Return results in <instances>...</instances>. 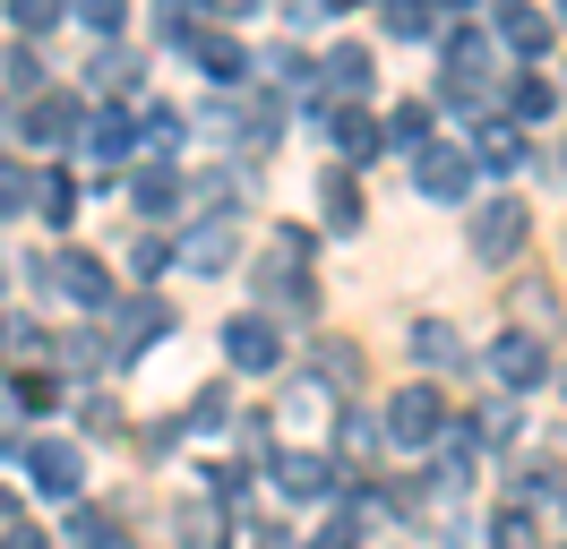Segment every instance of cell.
I'll return each instance as SVG.
<instances>
[{
  "instance_id": "cell-1",
  "label": "cell",
  "mask_w": 567,
  "mask_h": 549,
  "mask_svg": "<svg viewBox=\"0 0 567 549\" xmlns=\"http://www.w3.org/2000/svg\"><path fill=\"white\" fill-rule=\"evenodd\" d=\"M413 189H422L430 206H464L473 198V155L447 146V137H430L422 155H413Z\"/></svg>"
},
{
  "instance_id": "cell-2",
  "label": "cell",
  "mask_w": 567,
  "mask_h": 549,
  "mask_svg": "<svg viewBox=\"0 0 567 549\" xmlns=\"http://www.w3.org/2000/svg\"><path fill=\"white\" fill-rule=\"evenodd\" d=\"M224 361H233V370H276L284 361V327L276 318H267V309H241V318H224Z\"/></svg>"
},
{
  "instance_id": "cell-3",
  "label": "cell",
  "mask_w": 567,
  "mask_h": 549,
  "mask_svg": "<svg viewBox=\"0 0 567 549\" xmlns=\"http://www.w3.org/2000/svg\"><path fill=\"white\" fill-rule=\"evenodd\" d=\"M379 438H395V446H439L447 438V404L430 395V386H404L388 404V421H379Z\"/></svg>"
},
{
  "instance_id": "cell-4",
  "label": "cell",
  "mask_w": 567,
  "mask_h": 549,
  "mask_svg": "<svg viewBox=\"0 0 567 549\" xmlns=\"http://www.w3.org/2000/svg\"><path fill=\"white\" fill-rule=\"evenodd\" d=\"M27 455V480H35L43 498H70L78 507V480H86V455H78L70 438H35V446H18Z\"/></svg>"
},
{
  "instance_id": "cell-5",
  "label": "cell",
  "mask_w": 567,
  "mask_h": 549,
  "mask_svg": "<svg viewBox=\"0 0 567 549\" xmlns=\"http://www.w3.org/2000/svg\"><path fill=\"white\" fill-rule=\"evenodd\" d=\"M525 232H533V215L516 198H491V206H473V258H516L525 249Z\"/></svg>"
},
{
  "instance_id": "cell-6",
  "label": "cell",
  "mask_w": 567,
  "mask_h": 549,
  "mask_svg": "<svg viewBox=\"0 0 567 549\" xmlns=\"http://www.w3.org/2000/svg\"><path fill=\"white\" fill-rule=\"evenodd\" d=\"M491 377L507 386V395H525V386H542V377H550V352H542V335H525V327H507V335L491 343Z\"/></svg>"
},
{
  "instance_id": "cell-7",
  "label": "cell",
  "mask_w": 567,
  "mask_h": 549,
  "mask_svg": "<svg viewBox=\"0 0 567 549\" xmlns=\"http://www.w3.org/2000/svg\"><path fill=\"white\" fill-rule=\"evenodd\" d=\"M43 283H52V292H70L78 309H104V301H112V274L95 267L86 249H61V258H43Z\"/></svg>"
},
{
  "instance_id": "cell-8",
  "label": "cell",
  "mask_w": 567,
  "mask_h": 549,
  "mask_svg": "<svg viewBox=\"0 0 567 549\" xmlns=\"http://www.w3.org/2000/svg\"><path fill=\"white\" fill-rule=\"evenodd\" d=\"M267 480H276L292 507H310V498H327V489H336V464H327V455H310V446H284Z\"/></svg>"
},
{
  "instance_id": "cell-9",
  "label": "cell",
  "mask_w": 567,
  "mask_h": 549,
  "mask_svg": "<svg viewBox=\"0 0 567 549\" xmlns=\"http://www.w3.org/2000/svg\"><path fill=\"white\" fill-rule=\"evenodd\" d=\"M498 43L525 52V61H542V52H550V18H542L533 0H498Z\"/></svg>"
},
{
  "instance_id": "cell-10",
  "label": "cell",
  "mask_w": 567,
  "mask_h": 549,
  "mask_svg": "<svg viewBox=\"0 0 567 549\" xmlns=\"http://www.w3.org/2000/svg\"><path fill=\"white\" fill-rule=\"evenodd\" d=\"M27 130H35L43 146H78L86 112H78V95H35V103H27Z\"/></svg>"
},
{
  "instance_id": "cell-11",
  "label": "cell",
  "mask_w": 567,
  "mask_h": 549,
  "mask_svg": "<svg viewBox=\"0 0 567 549\" xmlns=\"http://www.w3.org/2000/svg\"><path fill=\"white\" fill-rule=\"evenodd\" d=\"M327 86H336V95H370V86H379V61H370V43H336V52H327Z\"/></svg>"
},
{
  "instance_id": "cell-12",
  "label": "cell",
  "mask_w": 567,
  "mask_h": 549,
  "mask_svg": "<svg viewBox=\"0 0 567 549\" xmlns=\"http://www.w3.org/2000/svg\"><path fill=\"white\" fill-rule=\"evenodd\" d=\"M525 164V130L516 121H482V137H473V172H516Z\"/></svg>"
},
{
  "instance_id": "cell-13",
  "label": "cell",
  "mask_w": 567,
  "mask_h": 549,
  "mask_svg": "<svg viewBox=\"0 0 567 549\" xmlns=\"http://www.w3.org/2000/svg\"><path fill=\"white\" fill-rule=\"evenodd\" d=\"M198 43V69H207V86H241L249 77V52L233 43V34H189Z\"/></svg>"
},
{
  "instance_id": "cell-14",
  "label": "cell",
  "mask_w": 567,
  "mask_h": 549,
  "mask_svg": "<svg viewBox=\"0 0 567 549\" xmlns=\"http://www.w3.org/2000/svg\"><path fill=\"white\" fill-rule=\"evenodd\" d=\"M130 206H138V215H173V206H181V172L173 164H146L138 180H130Z\"/></svg>"
},
{
  "instance_id": "cell-15",
  "label": "cell",
  "mask_w": 567,
  "mask_h": 549,
  "mask_svg": "<svg viewBox=\"0 0 567 549\" xmlns=\"http://www.w3.org/2000/svg\"><path fill=\"white\" fill-rule=\"evenodd\" d=\"M70 549H130V532L104 507H70Z\"/></svg>"
},
{
  "instance_id": "cell-16",
  "label": "cell",
  "mask_w": 567,
  "mask_h": 549,
  "mask_svg": "<svg viewBox=\"0 0 567 549\" xmlns=\"http://www.w3.org/2000/svg\"><path fill=\"white\" fill-rule=\"evenodd\" d=\"M430 130H439V112H430V103L413 95V103H395V121H388L379 137H388V146H413V155H422V146H430Z\"/></svg>"
},
{
  "instance_id": "cell-17",
  "label": "cell",
  "mask_w": 567,
  "mask_h": 549,
  "mask_svg": "<svg viewBox=\"0 0 567 549\" xmlns=\"http://www.w3.org/2000/svg\"><path fill=\"white\" fill-rule=\"evenodd\" d=\"M319 206H327V224H336V232H353V224H361V180L327 172V180H319Z\"/></svg>"
},
{
  "instance_id": "cell-18",
  "label": "cell",
  "mask_w": 567,
  "mask_h": 549,
  "mask_svg": "<svg viewBox=\"0 0 567 549\" xmlns=\"http://www.w3.org/2000/svg\"><path fill=\"white\" fill-rule=\"evenodd\" d=\"M181 258H189L198 274L233 267V224H207V232H189V240H181Z\"/></svg>"
},
{
  "instance_id": "cell-19",
  "label": "cell",
  "mask_w": 567,
  "mask_h": 549,
  "mask_svg": "<svg viewBox=\"0 0 567 549\" xmlns=\"http://www.w3.org/2000/svg\"><path fill=\"white\" fill-rule=\"evenodd\" d=\"M379 27H388L395 43H422L439 18H430V0H379Z\"/></svg>"
},
{
  "instance_id": "cell-20",
  "label": "cell",
  "mask_w": 567,
  "mask_h": 549,
  "mask_svg": "<svg viewBox=\"0 0 567 549\" xmlns=\"http://www.w3.org/2000/svg\"><path fill=\"white\" fill-rule=\"evenodd\" d=\"M86 146H95V155H130V146H138V121H130V112H95V121H86Z\"/></svg>"
},
{
  "instance_id": "cell-21",
  "label": "cell",
  "mask_w": 567,
  "mask_h": 549,
  "mask_svg": "<svg viewBox=\"0 0 567 549\" xmlns=\"http://www.w3.org/2000/svg\"><path fill=\"white\" fill-rule=\"evenodd\" d=\"M336 146H344L353 164H370V155H379L388 137H379V121H370V112H336Z\"/></svg>"
},
{
  "instance_id": "cell-22",
  "label": "cell",
  "mask_w": 567,
  "mask_h": 549,
  "mask_svg": "<svg viewBox=\"0 0 567 549\" xmlns=\"http://www.w3.org/2000/svg\"><path fill=\"white\" fill-rule=\"evenodd\" d=\"M456 352H464V343H456V327H447V318H422V327H413V361H430V370H447Z\"/></svg>"
},
{
  "instance_id": "cell-23",
  "label": "cell",
  "mask_w": 567,
  "mask_h": 549,
  "mask_svg": "<svg viewBox=\"0 0 567 549\" xmlns=\"http://www.w3.org/2000/svg\"><path fill=\"white\" fill-rule=\"evenodd\" d=\"M35 215H43V224H70V215H78V180H70V172H43V180H35Z\"/></svg>"
},
{
  "instance_id": "cell-24",
  "label": "cell",
  "mask_w": 567,
  "mask_h": 549,
  "mask_svg": "<svg viewBox=\"0 0 567 549\" xmlns=\"http://www.w3.org/2000/svg\"><path fill=\"white\" fill-rule=\"evenodd\" d=\"M181 549H224V515L198 498V507H181Z\"/></svg>"
},
{
  "instance_id": "cell-25",
  "label": "cell",
  "mask_w": 567,
  "mask_h": 549,
  "mask_svg": "<svg viewBox=\"0 0 567 549\" xmlns=\"http://www.w3.org/2000/svg\"><path fill=\"white\" fill-rule=\"evenodd\" d=\"M491 541H498V549H542V524H533L525 507H498V515H491Z\"/></svg>"
},
{
  "instance_id": "cell-26",
  "label": "cell",
  "mask_w": 567,
  "mask_h": 549,
  "mask_svg": "<svg viewBox=\"0 0 567 549\" xmlns=\"http://www.w3.org/2000/svg\"><path fill=\"white\" fill-rule=\"evenodd\" d=\"M130 121H138V146H173V130H181V112H173V103H138Z\"/></svg>"
},
{
  "instance_id": "cell-27",
  "label": "cell",
  "mask_w": 567,
  "mask_h": 549,
  "mask_svg": "<svg viewBox=\"0 0 567 549\" xmlns=\"http://www.w3.org/2000/svg\"><path fill=\"white\" fill-rule=\"evenodd\" d=\"M207 9H215V0H155V27H164V34H198Z\"/></svg>"
},
{
  "instance_id": "cell-28",
  "label": "cell",
  "mask_w": 567,
  "mask_h": 549,
  "mask_svg": "<svg viewBox=\"0 0 567 549\" xmlns=\"http://www.w3.org/2000/svg\"><path fill=\"white\" fill-rule=\"evenodd\" d=\"M516 121H542V112H550V103H559V86H550V77H516Z\"/></svg>"
},
{
  "instance_id": "cell-29",
  "label": "cell",
  "mask_w": 567,
  "mask_h": 549,
  "mask_svg": "<svg viewBox=\"0 0 567 549\" xmlns=\"http://www.w3.org/2000/svg\"><path fill=\"white\" fill-rule=\"evenodd\" d=\"M61 9H70V0H9V27L43 34V27H61Z\"/></svg>"
},
{
  "instance_id": "cell-30",
  "label": "cell",
  "mask_w": 567,
  "mask_h": 549,
  "mask_svg": "<svg viewBox=\"0 0 567 549\" xmlns=\"http://www.w3.org/2000/svg\"><path fill=\"white\" fill-rule=\"evenodd\" d=\"M146 335H173V309H164V301H138V309H130V352H138Z\"/></svg>"
},
{
  "instance_id": "cell-31",
  "label": "cell",
  "mask_w": 567,
  "mask_h": 549,
  "mask_svg": "<svg viewBox=\"0 0 567 549\" xmlns=\"http://www.w3.org/2000/svg\"><path fill=\"white\" fill-rule=\"evenodd\" d=\"M267 69H276V86H310V77H319V61H301L292 43H276V52H267Z\"/></svg>"
},
{
  "instance_id": "cell-32",
  "label": "cell",
  "mask_w": 567,
  "mask_h": 549,
  "mask_svg": "<svg viewBox=\"0 0 567 549\" xmlns=\"http://www.w3.org/2000/svg\"><path fill=\"white\" fill-rule=\"evenodd\" d=\"M482 61H491V43H482V34H447V69H456V77H473Z\"/></svg>"
},
{
  "instance_id": "cell-33",
  "label": "cell",
  "mask_w": 567,
  "mask_h": 549,
  "mask_svg": "<svg viewBox=\"0 0 567 549\" xmlns=\"http://www.w3.org/2000/svg\"><path fill=\"white\" fill-rule=\"evenodd\" d=\"M18 206H35V180L18 164H0V215H18Z\"/></svg>"
},
{
  "instance_id": "cell-34",
  "label": "cell",
  "mask_w": 567,
  "mask_h": 549,
  "mask_svg": "<svg viewBox=\"0 0 567 549\" xmlns=\"http://www.w3.org/2000/svg\"><path fill=\"white\" fill-rule=\"evenodd\" d=\"M78 18L95 34H121V18H130V0H78Z\"/></svg>"
},
{
  "instance_id": "cell-35",
  "label": "cell",
  "mask_w": 567,
  "mask_h": 549,
  "mask_svg": "<svg viewBox=\"0 0 567 549\" xmlns=\"http://www.w3.org/2000/svg\"><path fill=\"white\" fill-rule=\"evenodd\" d=\"M0 69H9V86H18V95H43V61H35V52H9Z\"/></svg>"
},
{
  "instance_id": "cell-36",
  "label": "cell",
  "mask_w": 567,
  "mask_h": 549,
  "mask_svg": "<svg viewBox=\"0 0 567 549\" xmlns=\"http://www.w3.org/2000/svg\"><path fill=\"white\" fill-rule=\"evenodd\" d=\"M164 267H173V249H164V240H146V232H138V249H130V274H164Z\"/></svg>"
},
{
  "instance_id": "cell-37",
  "label": "cell",
  "mask_w": 567,
  "mask_h": 549,
  "mask_svg": "<svg viewBox=\"0 0 567 549\" xmlns=\"http://www.w3.org/2000/svg\"><path fill=\"white\" fill-rule=\"evenodd\" d=\"M224 412H233V395H224V386H207V395H198V412H189V421H198V429H224Z\"/></svg>"
},
{
  "instance_id": "cell-38",
  "label": "cell",
  "mask_w": 567,
  "mask_h": 549,
  "mask_svg": "<svg viewBox=\"0 0 567 549\" xmlns=\"http://www.w3.org/2000/svg\"><path fill=\"white\" fill-rule=\"evenodd\" d=\"M336 438H344V446H379V421H361V412H344V421H336Z\"/></svg>"
},
{
  "instance_id": "cell-39",
  "label": "cell",
  "mask_w": 567,
  "mask_h": 549,
  "mask_svg": "<svg viewBox=\"0 0 567 549\" xmlns=\"http://www.w3.org/2000/svg\"><path fill=\"white\" fill-rule=\"evenodd\" d=\"M95 77H104V86H130V77H138V61H121V52H104V61H95Z\"/></svg>"
},
{
  "instance_id": "cell-40",
  "label": "cell",
  "mask_w": 567,
  "mask_h": 549,
  "mask_svg": "<svg viewBox=\"0 0 567 549\" xmlns=\"http://www.w3.org/2000/svg\"><path fill=\"white\" fill-rule=\"evenodd\" d=\"M0 549H52V541H43L35 524H18V515H9V541H0Z\"/></svg>"
},
{
  "instance_id": "cell-41",
  "label": "cell",
  "mask_w": 567,
  "mask_h": 549,
  "mask_svg": "<svg viewBox=\"0 0 567 549\" xmlns=\"http://www.w3.org/2000/svg\"><path fill=\"white\" fill-rule=\"evenodd\" d=\"M550 377H559V395H567V361H550Z\"/></svg>"
},
{
  "instance_id": "cell-42",
  "label": "cell",
  "mask_w": 567,
  "mask_h": 549,
  "mask_svg": "<svg viewBox=\"0 0 567 549\" xmlns=\"http://www.w3.org/2000/svg\"><path fill=\"white\" fill-rule=\"evenodd\" d=\"M310 9H353V0H310Z\"/></svg>"
},
{
  "instance_id": "cell-43",
  "label": "cell",
  "mask_w": 567,
  "mask_h": 549,
  "mask_svg": "<svg viewBox=\"0 0 567 549\" xmlns=\"http://www.w3.org/2000/svg\"><path fill=\"white\" fill-rule=\"evenodd\" d=\"M258 549H292V541H276V532H267V541H258Z\"/></svg>"
},
{
  "instance_id": "cell-44",
  "label": "cell",
  "mask_w": 567,
  "mask_h": 549,
  "mask_svg": "<svg viewBox=\"0 0 567 549\" xmlns=\"http://www.w3.org/2000/svg\"><path fill=\"white\" fill-rule=\"evenodd\" d=\"M439 9H473V0H439Z\"/></svg>"
},
{
  "instance_id": "cell-45",
  "label": "cell",
  "mask_w": 567,
  "mask_h": 549,
  "mask_svg": "<svg viewBox=\"0 0 567 549\" xmlns=\"http://www.w3.org/2000/svg\"><path fill=\"white\" fill-rule=\"evenodd\" d=\"M559 515H567V480H559Z\"/></svg>"
},
{
  "instance_id": "cell-46",
  "label": "cell",
  "mask_w": 567,
  "mask_h": 549,
  "mask_svg": "<svg viewBox=\"0 0 567 549\" xmlns=\"http://www.w3.org/2000/svg\"><path fill=\"white\" fill-rule=\"evenodd\" d=\"M0 130H9V112H0Z\"/></svg>"
},
{
  "instance_id": "cell-47",
  "label": "cell",
  "mask_w": 567,
  "mask_h": 549,
  "mask_svg": "<svg viewBox=\"0 0 567 549\" xmlns=\"http://www.w3.org/2000/svg\"><path fill=\"white\" fill-rule=\"evenodd\" d=\"M559 18H567V0H559Z\"/></svg>"
}]
</instances>
